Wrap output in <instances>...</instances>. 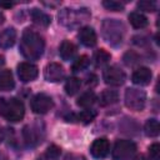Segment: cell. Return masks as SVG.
Segmentation results:
<instances>
[{"instance_id": "obj_1", "label": "cell", "mask_w": 160, "mask_h": 160, "mask_svg": "<svg viewBox=\"0 0 160 160\" xmlns=\"http://www.w3.org/2000/svg\"><path fill=\"white\" fill-rule=\"evenodd\" d=\"M19 49H20V52L26 59L38 60L44 52L45 41L39 32H36L31 29H25L21 35Z\"/></svg>"}, {"instance_id": "obj_2", "label": "cell", "mask_w": 160, "mask_h": 160, "mask_svg": "<svg viewBox=\"0 0 160 160\" xmlns=\"http://www.w3.org/2000/svg\"><path fill=\"white\" fill-rule=\"evenodd\" d=\"M101 32L104 39L110 45L118 46L122 41L125 34V26L121 21L116 19H105L101 25Z\"/></svg>"}, {"instance_id": "obj_3", "label": "cell", "mask_w": 160, "mask_h": 160, "mask_svg": "<svg viewBox=\"0 0 160 160\" xmlns=\"http://www.w3.org/2000/svg\"><path fill=\"white\" fill-rule=\"evenodd\" d=\"M0 115L11 122L20 121L25 115L24 104L16 98L2 100L0 102Z\"/></svg>"}, {"instance_id": "obj_4", "label": "cell", "mask_w": 160, "mask_h": 160, "mask_svg": "<svg viewBox=\"0 0 160 160\" xmlns=\"http://www.w3.org/2000/svg\"><path fill=\"white\" fill-rule=\"evenodd\" d=\"M89 18L90 12L88 9H62L59 12V21L68 28H75Z\"/></svg>"}, {"instance_id": "obj_5", "label": "cell", "mask_w": 160, "mask_h": 160, "mask_svg": "<svg viewBox=\"0 0 160 160\" xmlns=\"http://www.w3.org/2000/svg\"><path fill=\"white\" fill-rule=\"evenodd\" d=\"M146 104V94L144 90L129 88L125 91V105L130 110L141 111Z\"/></svg>"}, {"instance_id": "obj_6", "label": "cell", "mask_w": 160, "mask_h": 160, "mask_svg": "<svg viewBox=\"0 0 160 160\" xmlns=\"http://www.w3.org/2000/svg\"><path fill=\"white\" fill-rule=\"evenodd\" d=\"M136 152V145L131 140H118L112 149L114 160H130Z\"/></svg>"}, {"instance_id": "obj_7", "label": "cell", "mask_w": 160, "mask_h": 160, "mask_svg": "<svg viewBox=\"0 0 160 160\" xmlns=\"http://www.w3.org/2000/svg\"><path fill=\"white\" fill-rule=\"evenodd\" d=\"M30 105H31V110H32L35 114L42 115V114L49 112V111L52 109L54 101H52V99H51L49 95H46V94H44V92H39V94H36V95L31 99Z\"/></svg>"}, {"instance_id": "obj_8", "label": "cell", "mask_w": 160, "mask_h": 160, "mask_svg": "<svg viewBox=\"0 0 160 160\" xmlns=\"http://www.w3.org/2000/svg\"><path fill=\"white\" fill-rule=\"evenodd\" d=\"M102 79L108 85L119 86V85L124 84L126 76H125V72L121 69H119L118 66H109L104 70Z\"/></svg>"}, {"instance_id": "obj_9", "label": "cell", "mask_w": 160, "mask_h": 160, "mask_svg": "<svg viewBox=\"0 0 160 160\" xmlns=\"http://www.w3.org/2000/svg\"><path fill=\"white\" fill-rule=\"evenodd\" d=\"M44 78L49 82H59L65 78V70L60 64L50 62L44 69Z\"/></svg>"}, {"instance_id": "obj_10", "label": "cell", "mask_w": 160, "mask_h": 160, "mask_svg": "<svg viewBox=\"0 0 160 160\" xmlns=\"http://www.w3.org/2000/svg\"><path fill=\"white\" fill-rule=\"evenodd\" d=\"M38 74H39L38 66H35L31 62L24 61L18 65V76L22 82H29L35 80L38 78Z\"/></svg>"}, {"instance_id": "obj_11", "label": "cell", "mask_w": 160, "mask_h": 160, "mask_svg": "<svg viewBox=\"0 0 160 160\" xmlns=\"http://www.w3.org/2000/svg\"><path fill=\"white\" fill-rule=\"evenodd\" d=\"M109 150H110V144H109V140L105 139V138L96 139V140L91 144V148H90L91 155H92L94 158H96V159L105 158V156L109 154Z\"/></svg>"}, {"instance_id": "obj_12", "label": "cell", "mask_w": 160, "mask_h": 160, "mask_svg": "<svg viewBox=\"0 0 160 160\" xmlns=\"http://www.w3.org/2000/svg\"><path fill=\"white\" fill-rule=\"evenodd\" d=\"M151 76H152L151 70H150L149 68L141 66V68L136 69V70L132 72L131 80H132V82H134V84L144 86V85L150 84V81H151Z\"/></svg>"}, {"instance_id": "obj_13", "label": "cell", "mask_w": 160, "mask_h": 160, "mask_svg": "<svg viewBox=\"0 0 160 160\" xmlns=\"http://www.w3.org/2000/svg\"><path fill=\"white\" fill-rule=\"evenodd\" d=\"M79 40L82 45L88 46V48H91L96 44L98 41V36H96V32L90 26H84L80 29L79 31Z\"/></svg>"}, {"instance_id": "obj_14", "label": "cell", "mask_w": 160, "mask_h": 160, "mask_svg": "<svg viewBox=\"0 0 160 160\" xmlns=\"http://www.w3.org/2000/svg\"><path fill=\"white\" fill-rule=\"evenodd\" d=\"M16 40V31L14 28H8L0 31V48L9 49L15 44Z\"/></svg>"}, {"instance_id": "obj_15", "label": "cell", "mask_w": 160, "mask_h": 160, "mask_svg": "<svg viewBox=\"0 0 160 160\" xmlns=\"http://www.w3.org/2000/svg\"><path fill=\"white\" fill-rule=\"evenodd\" d=\"M96 116V111L95 110H84L79 114H71L69 116H66L65 119L68 121H79L82 124H90Z\"/></svg>"}, {"instance_id": "obj_16", "label": "cell", "mask_w": 160, "mask_h": 160, "mask_svg": "<svg viewBox=\"0 0 160 160\" xmlns=\"http://www.w3.org/2000/svg\"><path fill=\"white\" fill-rule=\"evenodd\" d=\"M59 52H60V56H61L62 60H65V61L72 60L74 56L76 55V46L72 42H70L68 40H64L60 45Z\"/></svg>"}, {"instance_id": "obj_17", "label": "cell", "mask_w": 160, "mask_h": 160, "mask_svg": "<svg viewBox=\"0 0 160 160\" xmlns=\"http://www.w3.org/2000/svg\"><path fill=\"white\" fill-rule=\"evenodd\" d=\"M15 86V81L12 78V72L10 70H2L0 71V90L2 91H10Z\"/></svg>"}, {"instance_id": "obj_18", "label": "cell", "mask_w": 160, "mask_h": 160, "mask_svg": "<svg viewBox=\"0 0 160 160\" xmlns=\"http://www.w3.org/2000/svg\"><path fill=\"white\" fill-rule=\"evenodd\" d=\"M118 100H119V94H118V91L110 90V89L104 90V91L100 94V96H99V104H100L101 106L112 105V104L118 102Z\"/></svg>"}, {"instance_id": "obj_19", "label": "cell", "mask_w": 160, "mask_h": 160, "mask_svg": "<svg viewBox=\"0 0 160 160\" xmlns=\"http://www.w3.org/2000/svg\"><path fill=\"white\" fill-rule=\"evenodd\" d=\"M30 15H31L32 21H34L36 25H39V26L46 28V26L50 24V21H51V18H50L48 14H45L44 11L39 10V9H32L31 12H30Z\"/></svg>"}, {"instance_id": "obj_20", "label": "cell", "mask_w": 160, "mask_h": 160, "mask_svg": "<svg viewBox=\"0 0 160 160\" xmlns=\"http://www.w3.org/2000/svg\"><path fill=\"white\" fill-rule=\"evenodd\" d=\"M129 21L135 29H142L148 25V18L141 12H136V11L129 15Z\"/></svg>"}, {"instance_id": "obj_21", "label": "cell", "mask_w": 160, "mask_h": 160, "mask_svg": "<svg viewBox=\"0 0 160 160\" xmlns=\"http://www.w3.org/2000/svg\"><path fill=\"white\" fill-rule=\"evenodd\" d=\"M95 101H96L95 92L94 91H86V92H84V94L80 95V98L78 99L76 104L80 108H90Z\"/></svg>"}, {"instance_id": "obj_22", "label": "cell", "mask_w": 160, "mask_h": 160, "mask_svg": "<svg viewBox=\"0 0 160 160\" xmlns=\"http://www.w3.org/2000/svg\"><path fill=\"white\" fill-rule=\"evenodd\" d=\"M144 131L148 136L150 138H155L159 135L160 132V125H159V121L155 120V119H149L146 122H145V126H144Z\"/></svg>"}, {"instance_id": "obj_23", "label": "cell", "mask_w": 160, "mask_h": 160, "mask_svg": "<svg viewBox=\"0 0 160 160\" xmlns=\"http://www.w3.org/2000/svg\"><path fill=\"white\" fill-rule=\"evenodd\" d=\"M80 86H81L80 79H78V78H69L66 80V82H65V91H66L68 95L72 96V95H75L80 90Z\"/></svg>"}, {"instance_id": "obj_24", "label": "cell", "mask_w": 160, "mask_h": 160, "mask_svg": "<svg viewBox=\"0 0 160 160\" xmlns=\"http://www.w3.org/2000/svg\"><path fill=\"white\" fill-rule=\"evenodd\" d=\"M110 58H111V55H110L106 50L100 49V50H98V51L95 52V55H94L95 65H96V66H104V65H106V64L110 61Z\"/></svg>"}, {"instance_id": "obj_25", "label": "cell", "mask_w": 160, "mask_h": 160, "mask_svg": "<svg viewBox=\"0 0 160 160\" xmlns=\"http://www.w3.org/2000/svg\"><path fill=\"white\" fill-rule=\"evenodd\" d=\"M88 65H89V58L86 56V55H81V56H79L74 62H72V66H71V69H72V71H82L84 69H86L88 68Z\"/></svg>"}, {"instance_id": "obj_26", "label": "cell", "mask_w": 160, "mask_h": 160, "mask_svg": "<svg viewBox=\"0 0 160 160\" xmlns=\"http://www.w3.org/2000/svg\"><path fill=\"white\" fill-rule=\"evenodd\" d=\"M24 138H25V141H26L28 145H34V144H36L39 141L36 131L31 126H26L24 129Z\"/></svg>"}, {"instance_id": "obj_27", "label": "cell", "mask_w": 160, "mask_h": 160, "mask_svg": "<svg viewBox=\"0 0 160 160\" xmlns=\"http://www.w3.org/2000/svg\"><path fill=\"white\" fill-rule=\"evenodd\" d=\"M102 6L110 11H122L124 10V4H121L120 1H115V0H105V1H102Z\"/></svg>"}, {"instance_id": "obj_28", "label": "cell", "mask_w": 160, "mask_h": 160, "mask_svg": "<svg viewBox=\"0 0 160 160\" xmlns=\"http://www.w3.org/2000/svg\"><path fill=\"white\" fill-rule=\"evenodd\" d=\"M138 8L140 10H144V11H155L156 10V2L152 1V0H141L138 2Z\"/></svg>"}, {"instance_id": "obj_29", "label": "cell", "mask_w": 160, "mask_h": 160, "mask_svg": "<svg viewBox=\"0 0 160 160\" xmlns=\"http://www.w3.org/2000/svg\"><path fill=\"white\" fill-rule=\"evenodd\" d=\"M149 154H150V158L152 160H159L160 159V145L158 142H154L149 148Z\"/></svg>"}, {"instance_id": "obj_30", "label": "cell", "mask_w": 160, "mask_h": 160, "mask_svg": "<svg viewBox=\"0 0 160 160\" xmlns=\"http://www.w3.org/2000/svg\"><path fill=\"white\" fill-rule=\"evenodd\" d=\"M138 60H139V56H138L135 52H132V51H131V52H130V51L126 52L125 56H124V62H125L126 65H129V66H130V65H134L135 62H138Z\"/></svg>"}, {"instance_id": "obj_31", "label": "cell", "mask_w": 160, "mask_h": 160, "mask_svg": "<svg viewBox=\"0 0 160 160\" xmlns=\"http://www.w3.org/2000/svg\"><path fill=\"white\" fill-rule=\"evenodd\" d=\"M60 154V148H58L56 145H51L48 148V151H46V156L50 158V159H56Z\"/></svg>"}, {"instance_id": "obj_32", "label": "cell", "mask_w": 160, "mask_h": 160, "mask_svg": "<svg viewBox=\"0 0 160 160\" xmlns=\"http://www.w3.org/2000/svg\"><path fill=\"white\" fill-rule=\"evenodd\" d=\"M65 160H86L82 155H76V154H69L66 155Z\"/></svg>"}, {"instance_id": "obj_33", "label": "cell", "mask_w": 160, "mask_h": 160, "mask_svg": "<svg viewBox=\"0 0 160 160\" xmlns=\"http://www.w3.org/2000/svg\"><path fill=\"white\" fill-rule=\"evenodd\" d=\"M12 5H14V2H10V1H9V2L0 1V6H1V8H11Z\"/></svg>"}, {"instance_id": "obj_34", "label": "cell", "mask_w": 160, "mask_h": 160, "mask_svg": "<svg viewBox=\"0 0 160 160\" xmlns=\"http://www.w3.org/2000/svg\"><path fill=\"white\" fill-rule=\"evenodd\" d=\"M4 20H5V16H4V14L0 11V25L4 22Z\"/></svg>"}, {"instance_id": "obj_35", "label": "cell", "mask_w": 160, "mask_h": 160, "mask_svg": "<svg viewBox=\"0 0 160 160\" xmlns=\"http://www.w3.org/2000/svg\"><path fill=\"white\" fill-rule=\"evenodd\" d=\"M136 160H146V158H145V156H142V155H141V156H139V158H138V159H136Z\"/></svg>"}]
</instances>
